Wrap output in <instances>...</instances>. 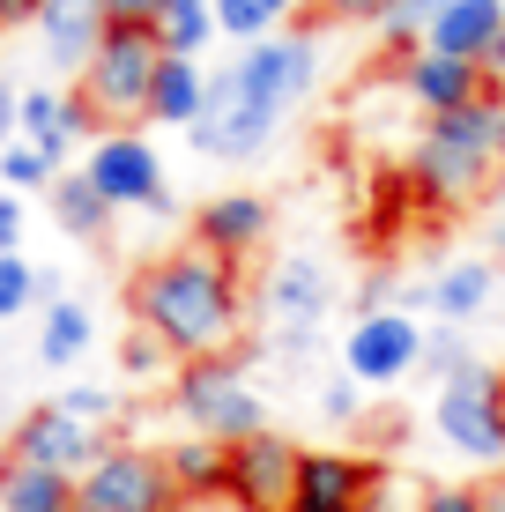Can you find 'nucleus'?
<instances>
[{
	"label": "nucleus",
	"mask_w": 505,
	"mask_h": 512,
	"mask_svg": "<svg viewBox=\"0 0 505 512\" xmlns=\"http://www.w3.org/2000/svg\"><path fill=\"white\" fill-rule=\"evenodd\" d=\"M127 305H134V327H149L179 364H201V357H231L238 349L246 282H238V260H216L201 245H186V253H164L149 268H134Z\"/></svg>",
	"instance_id": "obj_1"
},
{
	"label": "nucleus",
	"mask_w": 505,
	"mask_h": 512,
	"mask_svg": "<svg viewBox=\"0 0 505 512\" xmlns=\"http://www.w3.org/2000/svg\"><path fill=\"white\" fill-rule=\"evenodd\" d=\"M491 171H505V104L498 97H476L468 112L431 119L409 156V179L424 193V208H461Z\"/></svg>",
	"instance_id": "obj_2"
},
{
	"label": "nucleus",
	"mask_w": 505,
	"mask_h": 512,
	"mask_svg": "<svg viewBox=\"0 0 505 512\" xmlns=\"http://www.w3.org/2000/svg\"><path fill=\"white\" fill-rule=\"evenodd\" d=\"M246 342L231 349V357H201V364H179V379H171V409L186 416V431L194 438H216V446H246V438L268 431V416H260V394L246 386Z\"/></svg>",
	"instance_id": "obj_3"
},
{
	"label": "nucleus",
	"mask_w": 505,
	"mask_h": 512,
	"mask_svg": "<svg viewBox=\"0 0 505 512\" xmlns=\"http://www.w3.org/2000/svg\"><path fill=\"white\" fill-rule=\"evenodd\" d=\"M156 67H164L156 30H134V23H112V30H104L97 60L82 67V104L97 112V127H134V119H149Z\"/></svg>",
	"instance_id": "obj_4"
},
{
	"label": "nucleus",
	"mask_w": 505,
	"mask_h": 512,
	"mask_svg": "<svg viewBox=\"0 0 505 512\" xmlns=\"http://www.w3.org/2000/svg\"><path fill=\"white\" fill-rule=\"evenodd\" d=\"M283 127V119L260 104L246 82L223 67V75H208V97H201V119L186 134H194V149H208V156H223V164H246V156H260L268 149V134Z\"/></svg>",
	"instance_id": "obj_5"
},
{
	"label": "nucleus",
	"mask_w": 505,
	"mask_h": 512,
	"mask_svg": "<svg viewBox=\"0 0 505 512\" xmlns=\"http://www.w3.org/2000/svg\"><path fill=\"white\" fill-rule=\"evenodd\" d=\"M104 453H112V438L97 431V423H82V416H67L60 401H45V409H23V423H15V438H8V461H23V468H52V475H90Z\"/></svg>",
	"instance_id": "obj_6"
},
{
	"label": "nucleus",
	"mask_w": 505,
	"mask_h": 512,
	"mask_svg": "<svg viewBox=\"0 0 505 512\" xmlns=\"http://www.w3.org/2000/svg\"><path fill=\"white\" fill-rule=\"evenodd\" d=\"M171 505H179V483H171L164 453L149 446H112L82 475V512H171Z\"/></svg>",
	"instance_id": "obj_7"
},
{
	"label": "nucleus",
	"mask_w": 505,
	"mask_h": 512,
	"mask_svg": "<svg viewBox=\"0 0 505 512\" xmlns=\"http://www.w3.org/2000/svg\"><path fill=\"white\" fill-rule=\"evenodd\" d=\"M231 468H223V498L238 512H290L298 505V461L305 446H290L283 431H260L246 446H223Z\"/></svg>",
	"instance_id": "obj_8"
},
{
	"label": "nucleus",
	"mask_w": 505,
	"mask_h": 512,
	"mask_svg": "<svg viewBox=\"0 0 505 512\" xmlns=\"http://www.w3.org/2000/svg\"><path fill=\"white\" fill-rule=\"evenodd\" d=\"M231 75L283 119L290 104H305L320 90V38H260V45H246L231 60Z\"/></svg>",
	"instance_id": "obj_9"
},
{
	"label": "nucleus",
	"mask_w": 505,
	"mask_h": 512,
	"mask_svg": "<svg viewBox=\"0 0 505 512\" xmlns=\"http://www.w3.org/2000/svg\"><path fill=\"white\" fill-rule=\"evenodd\" d=\"M416 364H424V327L409 312H357V327L342 334V372L357 386H394Z\"/></svg>",
	"instance_id": "obj_10"
},
{
	"label": "nucleus",
	"mask_w": 505,
	"mask_h": 512,
	"mask_svg": "<svg viewBox=\"0 0 505 512\" xmlns=\"http://www.w3.org/2000/svg\"><path fill=\"white\" fill-rule=\"evenodd\" d=\"M439 431L454 438L468 461H505V401H498V372H461L454 386H439Z\"/></svg>",
	"instance_id": "obj_11"
},
{
	"label": "nucleus",
	"mask_w": 505,
	"mask_h": 512,
	"mask_svg": "<svg viewBox=\"0 0 505 512\" xmlns=\"http://www.w3.org/2000/svg\"><path fill=\"white\" fill-rule=\"evenodd\" d=\"M379 490H387V468H379V461L312 446L298 461V505H290V512H372Z\"/></svg>",
	"instance_id": "obj_12"
},
{
	"label": "nucleus",
	"mask_w": 505,
	"mask_h": 512,
	"mask_svg": "<svg viewBox=\"0 0 505 512\" xmlns=\"http://www.w3.org/2000/svg\"><path fill=\"white\" fill-rule=\"evenodd\" d=\"M82 171H90V186L112 208H164L171 201V193H164V164H156V149L142 134H104Z\"/></svg>",
	"instance_id": "obj_13"
},
{
	"label": "nucleus",
	"mask_w": 505,
	"mask_h": 512,
	"mask_svg": "<svg viewBox=\"0 0 505 512\" xmlns=\"http://www.w3.org/2000/svg\"><path fill=\"white\" fill-rule=\"evenodd\" d=\"M327 305H335V275H327L312 253H290L283 268L268 275V312L290 327V342H305V334L327 320Z\"/></svg>",
	"instance_id": "obj_14"
},
{
	"label": "nucleus",
	"mask_w": 505,
	"mask_h": 512,
	"mask_svg": "<svg viewBox=\"0 0 505 512\" xmlns=\"http://www.w3.org/2000/svg\"><path fill=\"white\" fill-rule=\"evenodd\" d=\"M268 223H275V208L260 201V193H223V201L194 208V245L216 253V260H246L253 245L268 238Z\"/></svg>",
	"instance_id": "obj_15"
},
{
	"label": "nucleus",
	"mask_w": 505,
	"mask_h": 512,
	"mask_svg": "<svg viewBox=\"0 0 505 512\" xmlns=\"http://www.w3.org/2000/svg\"><path fill=\"white\" fill-rule=\"evenodd\" d=\"M402 90L424 104L431 119H446V112H468L476 97H491L483 90V67H468V60H446V52H416V60L402 67Z\"/></svg>",
	"instance_id": "obj_16"
},
{
	"label": "nucleus",
	"mask_w": 505,
	"mask_h": 512,
	"mask_svg": "<svg viewBox=\"0 0 505 512\" xmlns=\"http://www.w3.org/2000/svg\"><path fill=\"white\" fill-rule=\"evenodd\" d=\"M498 30H505V0H454V8H439V23L424 30V52L483 67V52L498 45Z\"/></svg>",
	"instance_id": "obj_17"
},
{
	"label": "nucleus",
	"mask_w": 505,
	"mask_h": 512,
	"mask_svg": "<svg viewBox=\"0 0 505 512\" xmlns=\"http://www.w3.org/2000/svg\"><path fill=\"white\" fill-rule=\"evenodd\" d=\"M38 30H45L52 67H90L104 30H112V15H104V0H45Z\"/></svg>",
	"instance_id": "obj_18"
},
{
	"label": "nucleus",
	"mask_w": 505,
	"mask_h": 512,
	"mask_svg": "<svg viewBox=\"0 0 505 512\" xmlns=\"http://www.w3.org/2000/svg\"><path fill=\"white\" fill-rule=\"evenodd\" d=\"M0 512H82V483L52 468L0 461Z\"/></svg>",
	"instance_id": "obj_19"
},
{
	"label": "nucleus",
	"mask_w": 505,
	"mask_h": 512,
	"mask_svg": "<svg viewBox=\"0 0 505 512\" xmlns=\"http://www.w3.org/2000/svg\"><path fill=\"white\" fill-rule=\"evenodd\" d=\"M23 134H30V141H45V149L60 156L75 134H97V112L82 104V90H67V97H52V90H23Z\"/></svg>",
	"instance_id": "obj_20"
},
{
	"label": "nucleus",
	"mask_w": 505,
	"mask_h": 512,
	"mask_svg": "<svg viewBox=\"0 0 505 512\" xmlns=\"http://www.w3.org/2000/svg\"><path fill=\"white\" fill-rule=\"evenodd\" d=\"M201 97H208L201 60H164V67H156V90H149V119H164V127H194Z\"/></svg>",
	"instance_id": "obj_21"
},
{
	"label": "nucleus",
	"mask_w": 505,
	"mask_h": 512,
	"mask_svg": "<svg viewBox=\"0 0 505 512\" xmlns=\"http://www.w3.org/2000/svg\"><path fill=\"white\" fill-rule=\"evenodd\" d=\"M52 216H60L67 238H104L112 231V201L90 186V171H60V179H52Z\"/></svg>",
	"instance_id": "obj_22"
},
{
	"label": "nucleus",
	"mask_w": 505,
	"mask_h": 512,
	"mask_svg": "<svg viewBox=\"0 0 505 512\" xmlns=\"http://www.w3.org/2000/svg\"><path fill=\"white\" fill-rule=\"evenodd\" d=\"M171 483H179V498H223V468H231V453L216 446V438H179V446L164 453Z\"/></svg>",
	"instance_id": "obj_23"
},
{
	"label": "nucleus",
	"mask_w": 505,
	"mask_h": 512,
	"mask_svg": "<svg viewBox=\"0 0 505 512\" xmlns=\"http://www.w3.org/2000/svg\"><path fill=\"white\" fill-rule=\"evenodd\" d=\"M208 38H223V30H216V0H171V8L156 15V45H164V60H201Z\"/></svg>",
	"instance_id": "obj_24"
},
{
	"label": "nucleus",
	"mask_w": 505,
	"mask_h": 512,
	"mask_svg": "<svg viewBox=\"0 0 505 512\" xmlns=\"http://www.w3.org/2000/svg\"><path fill=\"white\" fill-rule=\"evenodd\" d=\"M90 305H82V297H52L45 305V334H38V357L52 364V372H67V364L82 357V349H90Z\"/></svg>",
	"instance_id": "obj_25"
},
{
	"label": "nucleus",
	"mask_w": 505,
	"mask_h": 512,
	"mask_svg": "<svg viewBox=\"0 0 505 512\" xmlns=\"http://www.w3.org/2000/svg\"><path fill=\"white\" fill-rule=\"evenodd\" d=\"M424 297L446 312V320H468V312H483V305H491V268H483V260H454V268L431 282Z\"/></svg>",
	"instance_id": "obj_26"
},
{
	"label": "nucleus",
	"mask_w": 505,
	"mask_h": 512,
	"mask_svg": "<svg viewBox=\"0 0 505 512\" xmlns=\"http://www.w3.org/2000/svg\"><path fill=\"white\" fill-rule=\"evenodd\" d=\"M290 8H298V0H216V30L238 38V45H260V38H275V30L290 23Z\"/></svg>",
	"instance_id": "obj_27"
},
{
	"label": "nucleus",
	"mask_w": 505,
	"mask_h": 512,
	"mask_svg": "<svg viewBox=\"0 0 505 512\" xmlns=\"http://www.w3.org/2000/svg\"><path fill=\"white\" fill-rule=\"evenodd\" d=\"M439 8H454V0H394V15L379 23V38H387V52H424V30L439 23Z\"/></svg>",
	"instance_id": "obj_28"
},
{
	"label": "nucleus",
	"mask_w": 505,
	"mask_h": 512,
	"mask_svg": "<svg viewBox=\"0 0 505 512\" xmlns=\"http://www.w3.org/2000/svg\"><path fill=\"white\" fill-rule=\"evenodd\" d=\"M0 179H8L15 193L52 186V179H60V156H52L45 141H8V149H0Z\"/></svg>",
	"instance_id": "obj_29"
},
{
	"label": "nucleus",
	"mask_w": 505,
	"mask_h": 512,
	"mask_svg": "<svg viewBox=\"0 0 505 512\" xmlns=\"http://www.w3.org/2000/svg\"><path fill=\"white\" fill-rule=\"evenodd\" d=\"M30 297H45V268H30L23 253H0V320H15Z\"/></svg>",
	"instance_id": "obj_30"
},
{
	"label": "nucleus",
	"mask_w": 505,
	"mask_h": 512,
	"mask_svg": "<svg viewBox=\"0 0 505 512\" xmlns=\"http://www.w3.org/2000/svg\"><path fill=\"white\" fill-rule=\"evenodd\" d=\"M424 364H431V379H439V386H454L461 372H476V357H468L461 334H431V342H424Z\"/></svg>",
	"instance_id": "obj_31"
},
{
	"label": "nucleus",
	"mask_w": 505,
	"mask_h": 512,
	"mask_svg": "<svg viewBox=\"0 0 505 512\" xmlns=\"http://www.w3.org/2000/svg\"><path fill=\"white\" fill-rule=\"evenodd\" d=\"M52 401H60L67 416L97 423V431H104V423H112V409H119V394H104V386H60V394H52Z\"/></svg>",
	"instance_id": "obj_32"
},
{
	"label": "nucleus",
	"mask_w": 505,
	"mask_h": 512,
	"mask_svg": "<svg viewBox=\"0 0 505 512\" xmlns=\"http://www.w3.org/2000/svg\"><path fill=\"white\" fill-rule=\"evenodd\" d=\"M320 15L327 23H387L394 0H312V30H320Z\"/></svg>",
	"instance_id": "obj_33"
},
{
	"label": "nucleus",
	"mask_w": 505,
	"mask_h": 512,
	"mask_svg": "<svg viewBox=\"0 0 505 512\" xmlns=\"http://www.w3.org/2000/svg\"><path fill=\"white\" fill-rule=\"evenodd\" d=\"M119 364H127V372H164V364H179V357H171V349L156 342L149 327H134L127 342H119Z\"/></svg>",
	"instance_id": "obj_34"
},
{
	"label": "nucleus",
	"mask_w": 505,
	"mask_h": 512,
	"mask_svg": "<svg viewBox=\"0 0 505 512\" xmlns=\"http://www.w3.org/2000/svg\"><path fill=\"white\" fill-rule=\"evenodd\" d=\"M357 379L350 372H335V379H320V416H335V423H357Z\"/></svg>",
	"instance_id": "obj_35"
},
{
	"label": "nucleus",
	"mask_w": 505,
	"mask_h": 512,
	"mask_svg": "<svg viewBox=\"0 0 505 512\" xmlns=\"http://www.w3.org/2000/svg\"><path fill=\"white\" fill-rule=\"evenodd\" d=\"M416 512H483V498H476L468 483H431V490H424V505H416Z\"/></svg>",
	"instance_id": "obj_36"
},
{
	"label": "nucleus",
	"mask_w": 505,
	"mask_h": 512,
	"mask_svg": "<svg viewBox=\"0 0 505 512\" xmlns=\"http://www.w3.org/2000/svg\"><path fill=\"white\" fill-rule=\"evenodd\" d=\"M164 8H171V0H104V15H112V23H134V30H156Z\"/></svg>",
	"instance_id": "obj_37"
},
{
	"label": "nucleus",
	"mask_w": 505,
	"mask_h": 512,
	"mask_svg": "<svg viewBox=\"0 0 505 512\" xmlns=\"http://www.w3.org/2000/svg\"><path fill=\"white\" fill-rule=\"evenodd\" d=\"M394 290H402V282H394L387 268H372V275H364V290H357V305L364 312H394Z\"/></svg>",
	"instance_id": "obj_38"
},
{
	"label": "nucleus",
	"mask_w": 505,
	"mask_h": 512,
	"mask_svg": "<svg viewBox=\"0 0 505 512\" xmlns=\"http://www.w3.org/2000/svg\"><path fill=\"white\" fill-rule=\"evenodd\" d=\"M15 238H23V201L0 193V253H15Z\"/></svg>",
	"instance_id": "obj_39"
},
{
	"label": "nucleus",
	"mask_w": 505,
	"mask_h": 512,
	"mask_svg": "<svg viewBox=\"0 0 505 512\" xmlns=\"http://www.w3.org/2000/svg\"><path fill=\"white\" fill-rule=\"evenodd\" d=\"M483 90H491V97L505 104V30H498V45L483 52Z\"/></svg>",
	"instance_id": "obj_40"
},
{
	"label": "nucleus",
	"mask_w": 505,
	"mask_h": 512,
	"mask_svg": "<svg viewBox=\"0 0 505 512\" xmlns=\"http://www.w3.org/2000/svg\"><path fill=\"white\" fill-rule=\"evenodd\" d=\"M45 15V0H0V30H15V23H38Z\"/></svg>",
	"instance_id": "obj_41"
},
{
	"label": "nucleus",
	"mask_w": 505,
	"mask_h": 512,
	"mask_svg": "<svg viewBox=\"0 0 505 512\" xmlns=\"http://www.w3.org/2000/svg\"><path fill=\"white\" fill-rule=\"evenodd\" d=\"M15 127H23V90H8V82H0V141H8Z\"/></svg>",
	"instance_id": "obj_42"
},
{
	"label": "nucleus",
	"mask_w": 505,
	"mask_h": 512,
	"mask_svg": "<svg viewBox=\"0 0 505 512\" xmlns=\"http://www.w3.org/2000/svg\"><path fill=\"white\" fill-rule=\"evenodd\" d=\"M476 498H483V512H505V475H491V483H483Z\"/></svg>",
	"instance_id": "obj_43"
},
{
	"label": "nucleus",
	"mask_w": 505,
	"mask_h": 512,
	"mask_svg": "<svg viewBox=\"0 0 505 512\" xmlns=\"http://www.w3.org/2000/svg\"><path fill=\"white\" fill-rule=\"evenodd\" d=\"M498 260H505V223H498Z\"/></svg>",
	"instance_id": "obj_44"
},
{
	"label": "nucleus",
	"mask_w": 505,
	"mask_h": 512,
	"mask_svg": "<svg viewBox=\"0 0 505 512\" xmlns=\"http://www.w3.org/2000/svg\"><path fill=\"white\" fill-rule=\"evenodd\" d=\"M498 401H505V372H498Z\"/></svg>",
	"instance_id": "obj_45"
},
{
	"label": "nucleus",
	"mask_w": 505,
	"mask_h": 512,
	"mask_svg": "<svg viewBox=\"0 0 505 512\" xmlns=\"http://www.w3.org/2000/svg\"><path fill=\"white\" fill-rule=\"evenodd\" d=\"M498 193H505V171H498Z\"/></svg>",
	"instance_id": "obj_46"
}]
</instances>
